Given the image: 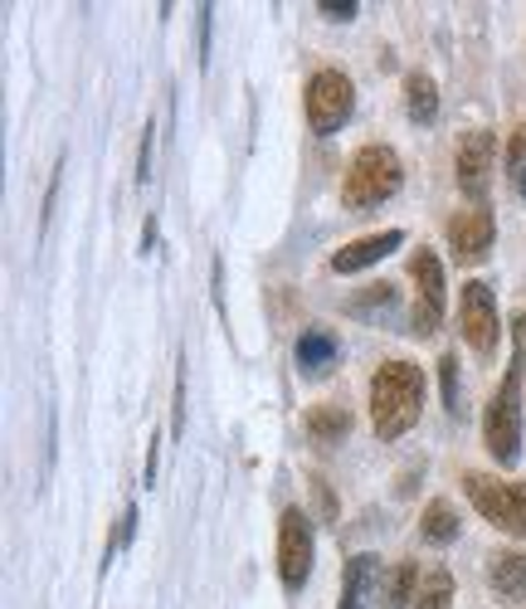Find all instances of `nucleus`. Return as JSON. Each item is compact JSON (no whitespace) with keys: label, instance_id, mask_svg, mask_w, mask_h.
Instances as JSON below:
<instances>
[{"label":"nucleus","instance_id":"obj_1","mask_svg":"<svg viewBox=\"0 0 526 609\" xmlns=\"http://www.w3.org/2000/svg\"><path fill=\"white\" fill-rule=\"evenodd\" d=\"M424 371L414 361H385L371 375V424L381 438H400L420 424Z\"/></svg>","mask_w":526,"mask_h":609},{"label":"nucleus","instance_id":"obj_2","mask_svg":"<svg viewBox=\"0 0 526 609\" xmlns=\"http://www.w3.org/2000/svg\"><path fill=\"white\" fill-rule=\"evenodd\" d=\"M400 180H405V171H400L395 146L371 142L351 156L347 176H341V200H347V210H375L400 190Z\"/></svg>","mask_w":526,"mask_h":609},{"label":"nucleus","instance_id":"obj_3","mask_svg":"<svg viewBox=\"0 0 526 609\" xmlns=\"http://www.w3.org/2000/svg\"><path fill=\"white\" fill-rule=\"evenodd\" d=\"M522 365H526V351L517 347V361H512V371L503 375L497 395L483 410V444L497 458V468H512L522 458Z\"/></svg>","mask_w":526,"mask_h":609},{"label":"nucleus","instance_id":"obj_4","mask_svg":"<svg viewBox=\"0 0 526 609\" xmlns=\"http://www.w3.org/2000/svg\"><path fill=\"white\" fill-rule=\"evenodd\" d=\"M302 107H308V127L317 137H332V132L347 127L351 107H357V89H351V79L341 69H317L308 79Z\"/></svg>","mask_w":526,"mask_h":609},{"label":"nucleus","instance_id":"obj_5","mask_svg":"<svg viewBox=\"0 0 526 609\" xmlns=\"http://www.w3.org/2000/svg\"><path fill=\"white\" fill-rule=\"evenodd\" d=\"M463 493L493 527H503L507 536H526V483H497L487 473H468Z\"/></svg>","mask_w":526,"mask_h":609},{"label":"nucleus","instance_id":"obj_6","mask_svg":"<svg viewBox=\"0 0 526 609\" xmlns=\"http://www.w3.org/2000/svg\"><path fill=\"white\" fill-rule=\"evenodd\" d=\"M312 556H317V536H312V517L302 507H288L278 517V580L288 590H302L312 576Z\"/></svg>","mask_w":526,"mask_h":609},{"label":"nucleus","instance_id":"obj_7","mask_svg":"<svg viewBox=\"0 0 526 609\" xmlns=\"http://www.w3.org/2000/svg\"><path fill=\"white\" fill-rule=\"evenodd\" d=\"M410 278L414 288H420V298H414V332L430 337L439 332V322H444V308H448V283H444V264H439L434 249H414L410 254Z\"/></svg>","mask_w":526,"mask_h":609},{"label":"nucleus","instance_id":"obj_8","mask_svg":"<svg viewBox=\"0 0 526 609\" xmlns=\"http://www.w3.org/2000/svg\"><path fill=\"white\" fill-rule=\"evenodd\" d=\"M458 327H463V341H468L473 351H483V357L497 347V337H503L497 298H493V288H487L483 278L463 283V292H458Z\"/></svg>","mask_w":526,"mask_h":609},{"label":"nucleus","instance_id":"obj_9","mask_svg":"<svg viewBox=\"0 0 526 609\" xmlns=\"http://www.w3.org/2000/svg\"><path fill=\"white\" fill-rule=\"evenodd\" d=\"M493 156H497V137L493 132H468L458 142V156H454V176H458V190L473 195V205H483L487 195V180H493Z\"/></svg>","mask_w":526,"mask_h":609},{"label":"nucleus","instance_id":"obj_10","mask_svg":"<svg viewBox=\"0 0 526 609\" xmlns=\"http://www.w3.org/2000/svg\"><path fill=\"white\" fill-rule=\"evenodd\" d=\"M493 235H497V219L487 205H468L448 219V249H454L458 264H483L487 249H493Z\"/></svg>","mask_w":526,"mask_h":609},{"label":"nucleus","instance_id":"obj_11","mask_svg":"<svg viewBox=\"0 0 526 609\" xmlns=\"http://www.w3.org/2000/svg\"><path fill=\"white\" fill-rule=\"evenodd\" d=\"M400 244H405V229H381V235H361V239H351L347 249L332 254V273H361V268L381 264L385 254H395Z\"/></svg>","mask_w":526,"mask_h":609},{"label":"nucleus","instance_id":"obj_12","mask_svg":"<svg viewBox=\"0 0 526 609\" xmlns=\"http://www.w3.org/2000/svg\"><path fill=\"white\" fill-rule=\"evenodd\" d=\"M381 590V556L361 551L347 560V580H341V605L337 609H365V600Z\"/></svg>","mask_w":526,"mask_h":609},{"label":"nucleus","instance_id":"obj_13","mask_svg":"<svg viewBox=\"0 0 526 609\" xmlns=\"http://www.w3.org/2000/svg\"><path fill=\"white\" fill-rule=\"evenodd\" d=\"M337 361H341V341L327 332V327H308V332L298 337V371L302 375L317 381V375H327Z\"/></svg>","mask_w":526,"mask_h":609},{"label":"nucleus","instance_id":"obj_14","mask_svg":"<svg viewBox=\"0 0 526 609\" xmlns=\"http://www.w3.org/2000/svg\"><path fill=\"white\" fill-rule=\"evenodd\" d=\"M302 430H308V438L317 448H332L351 434V414L341 405H312L308 414H302Z\"/></svg>","mask_w":526,"mask_h":609},{"label":"nucleus","instance_id":"obj_15","mask_svg":"<svg viewBox=\"0 0 526 609\" xmlns=\"http://www.w3.org/2000/svg\"><path fill=\"white\" fill-rule=\"evenodd\" d=\"M487 580H493V590L503 595V600H522L526 595V551H503L493 560V570H487Z\"/></svg>","mask_w":526,"mask_h":609},{"label":"nucleus","instance_id":"obj_16","mask_svg":"<svg viewBox=\"0 0 526 609\" xmlns=\"http://www.w3.org/2000/svg\"><path fill=\"white\" fill-rule=\"evenodd\" d=\"M410 609H454V576L444 566L424 570L420 590H414V605Z\"/></svg>","mask_w":526,"mask_h":609},{"label":"nucleus","instance_id":"obj_17","mask_svg":"<svg viewBox=\"0 0 526 609\" xmlns=\"http://www.w3.org/2000/svg\"><path fill=\"white\" fill-rule=\"evenodd\" d=\"M420 531L430 536L434 546H448L458 536V512H454V503L448 497H434L430 507H424V517H420Z\"/></svg>","mask_w":526,"mask_h":609},{"label":"nucleus","instance_id":"obj_18","mask_svg":"<svg viewBox=\"0 0 526 609\" xmlns=\"http://www.w3.org/2000/svg\"><path fill=\"white\" fill-rule=\"evenodd\" d=\"M405 107L414 122H434L439 117V89L430 73H410L405 79Z\"/></svg>","mask_w":526,"mask_h":609},{"label":"nucleus","instance_id":"obj_19","mask_svg":"<svg viewBox=\"0 0 526 609\" xmlns=\"http://www.w3.org/2000/svg\"><path fill=\"white\" fill-rule=\"evenodd\" d=\"M420 580H424V570H420V560H400L395 566V576H390V609H410L414 605V590H420Z\"/></svg>","mask_w":526,"mask_h":609},{"label":"nucleus","instance_id":"obj_20","mask_svg":"<svg viewBox=\"0 0 526 609\" xmlns=\"http://www.w3.org/2000/svg\"><path fill=\"white\" fill-rule=\"evenodd\" d=\"M132 536H137V503H127V507H122L113 541L103 546V576H107V566H113V556H117V551H127V546H132Z\"/></svg>","mask_w":526,"mask_h":609},{"label":"nucleus","instance_id":"obj_21","mask_svg":"<svg viewBox=\"0 0 526 609\" xmlns=\"http://www.w3.org/2000/svg\"><path fill=\"white\" fill-rule=\"evenodd\" d=\"M371 308H381V312H385V308H395V283H375L371 292H365V298L351 302V312H361V317L371 312Z\"/></svg>","mask_w":526,"mask_h":609},{"label":"nucleus","instance_id":"obj_22","mask_svg":"<svg viewBox=\"0 0 526 609\" xmlns=\"http://www.w3.org/2000/svg\"><path fill=\"white\" fill-rule=\"evenodd\" d=\"M439 381H444V405L458 414V357L439 361Z\"/></svg>","mask_w":526,"mask_h":609},{"label":"nucleus","instance_id":"obj_23","mask_svg":"<svg viewBox=\"0 0 526 609\" xmlns=\"http://www.w3.org/2000/svg\"><path fill=\"white\" fill-rule=\"evenodd\" d=\"M152 152H156V127L146 122V127H142V146H137V186L152 180Z\"/></svg>","mask_w":526,"mask_h":609},{"label":"nucleus","instance_id":"obj_24","mask_svg":"<svg viewBox=\"0 0 526 609\" xmlns=\"http://www.w3.org/2000/svg\"><path fill=\"white\" fill-rule=\"evenodd\" d=\"M171 434H186V361L176 371V405H171Z\"/></svg>","mask_w":526,"mask_h":609},{"label":"nucleus","instance_id":"obj_25","mask_svg":"<svg viewBox=\"0 0 526 609\" xmlns=\"http://www.w3.org/2000/svg\"><path fill=\"white\" fill-rule=\"evenodd\" d=\"M507 166H512V176H517V171L526 166V122L517 132H512V142H507Z\"/></svg>","mask_w":526,"mask_h":609},{"label":"nucleus","instance_id":"obj_26","mask_svg":"<svg viewBox=\"0 0 526 609\" xmlns=\"http://www.w3.org/2000/svg\"><path fill=\"white\" fill-rule=\"evenodd\" d=\"M59 176H64V162L54 166V176H49V190H44V210H40V229L49 225V215H54V200H59Z\"/></svg>","mask_w":526,"mask_h":609},{"label":"nucleus","instance_id":"obj_27","mask_svg":"<svg viewBox=\"0 0 526 609\" xmlns=\"http://www.w3.org/2000/svg\"><path fill=\"white\" fill-rule=\"evenodd\" d=\"M317 10H322L327 20H351V16H357V0H341V6H337V0H322Z\"/></svg>","mask_w":526,"mask_h":609},{"label":"nucleus","instance_id":"obj_28","mask_svg":"<svg viewBox=\"0 0 526 609\" xmlns=\"http://www.w3.org/2000/svg\"><path fill=\"white\" fill-rule=\"evenodd\" d=\"M210 6H200V64H210Z\"/></svg>","mask_w":526,"mask_h":609},{"label":"nucleus","instance_id":"obj_29","mask_svg":"<svg viewBox=\"0 0 526 609\" xmlns=\"http://www.w3.org/2000/svg\"><path fill=\"white\" fill-rule=\"evenodd\" d=\"M156 448H162V438H152V448H146V487L156 483Z\"/></svg>","mask_w":526,"mask_h":609},{"label":"nucleus","instance_id":"obj_30","mask_svg":"<svg viewBox=\"0 0 526 609\" xmlns=\"http://www.w3.org/2000/svg\"><path fill=\"white\" fill-rule=\"evenodd\" d=\"M156 249V219H146L142 225V254H152Z\"/></svg>","mask_w":526,"mask_h":609},{"label":"nucleus","instance_id":"obj_31","mask_svg":"<svg viewBox=\"0 0 526 609\" xmlns=\"http://www.w3.org/2000/svg\"><path fill=\"white\" fill-rule=\"evenodd\" d=\"M512 180H517V190L526 195V166H522V171H517V176H512Z\"/></svg>","mask_w":526,"mask_h":609}]
</instances>
